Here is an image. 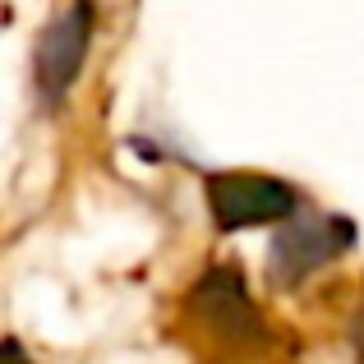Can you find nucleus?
I'll list each match as a JSON object with an SVG mask.
<instances>
[{
	"label": "nucleus",
	"mask_w": 364,
	"mask_h": 364,
	"mask_svg": "<svg viewBox=\"0 0 364 364\" xmlns=\"http://www.w3.org/2000/svg\"><path fill=\"white\" fill-rule=\"evenodd\" d=\"M350 346H355V360L364 364V304L355 309V318H350Z\"/></svg>",
	"instance_id": "6"
},
{
	"label": "nucleus",
	"mask_w": 364,
	"mask_h": 364,
	"mask_svg": "<svg viewBox=\"0 0 364 364\" xmlns=\"http://www.w3.org/2000/svg\"><path fill=\"white\" fill-rule=\"evenodd\" d=\"M208 213L217 231H249V226L295 222L300 194L295 185L263 176V171H217L208 176Z\"/></svg>",
	"instance_id": "4"
},
{
	"label": "nucleus",
	"mask_w": 364,
	"mask_h": 364,
	"mask_svg": "<svg viewBox=\"0 0 364 364\" xmlns=\"http://www.w3.org/2000/svg\"><path fill=\"white\" fill-rule=\"evenodd\" d=\"M88 46H92V5L79 0V5H65L46 18L33 51V88L46 111H60L65 97L74 92L83 60H88Z\"/></svg>",
	"instance_id": "3"
},
{
	"label": "nucleus",
	"mask_w": 364,
	"mask_h": 364,
	"mask_svg": "<svg viewBox=\"0 0 364 364\" xmlns=\"http://www.w3.org/2000/svg\"><path fill=\"white\" fill-rule=\"evenodd\" d=\"M350 249H355V222L350 217L304 213L272 235V245H267V277L282 291H295V286H304L314 272H323L328 263H337Z\"/></svg>",
	"instance_id": "2"
},
{
	"label": "nucleus",
	"mask_w": 364,
	"mask_h": 364,
	"mask_svg": "<svg viewBox=\"0 0 364 364\" xmlns=\"http://www.w3.org/2000/svg\"><path fill=\"white\" fill-rule=\"evenodd\" d=\"M0 364H33V355H28L14 337H5V341H0Z\"/></svg>",
	"instance_id": "5"
},
{
	"label": "nucleus",
	"mask_w": 364,
	"mask_h": 364,
	"mask_svg": "<svg viewBox=\"0 0 364 364\" xmlns=\"http://www.w3.org/2000/svg\"><path fill=\"white\" fill-rule=\"evenodd\" d=\"M185 309L217 346L226 350H258L267 346V318L258 314L245 277L235 267H208L185 295Z\"/></svg>",
	"instance_id": "1"
}]
</instances>
